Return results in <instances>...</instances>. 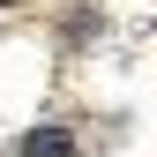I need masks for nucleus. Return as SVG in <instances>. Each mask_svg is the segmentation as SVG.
Returning <instances> with one entry per match:
<instances>
[{"instance_id":"f257e3e1","label":"nucleus","mask_w":157,"mask_h":157,"mask_svg":"<svg viewBox=\"0 0 157 157\" xmlns=\"http://www.w3.org/2000/svg\"><path fill=\"white\" fill-rule=\"evenodd\" d=\"M23 157H75V150L60 127H37V135H23Z\"/></svg>"}]
</instances>
